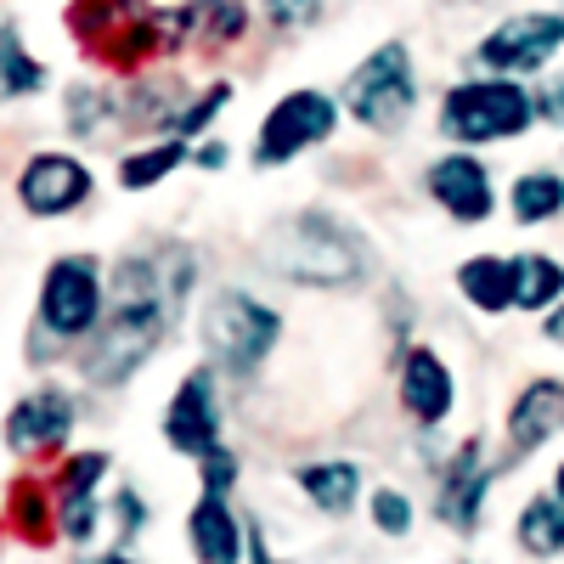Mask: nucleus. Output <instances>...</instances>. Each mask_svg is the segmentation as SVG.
<instances>
[{
    "instance_id": "1",
    "label": "nucleus",
    "mask_w": 564,
    "mask_h": 564,
    "mask_svg": "<svg viewBox=\"0 0 564 564\" xmlns=\"http://www.w3.org/2000/svg\"><path fill=\"white\" fill-rule=\"evenodd\" d=\"M164 334H170L164 271L148 260H119L113 265V311L102 316V339L85 361L90 384H124L164 345Z\"/></svg>"
},
{
    "instance_id": "2",
    "label": "nucleus",
    "mask_w": 564,
    "mask_h": 564,
    "mask_svg": "<svg viewBox=\"0 0 564 564\" xmlns=\"http://www.w3.org/2000/svg\"><path fill=\"white\" fill-rule=\"evenodd\" d=\"M254 260L271 276L300 282V289H361V282L372 276V249L350 226L327 220V215L276 220L254 243Z\"/></svg>"
},
{
    "instance_id": "3",
    "label": "nucleus",
    "mask_w": 564,
    "mask_h": 564,
    "mask_svg": "<svg viewBox=\"0 0 564 564\" xmlns=\"http://www.w3.org/2000/svg\"><path fill=\"white\" fill-rule=\"evenodd\" d=\"M531 119H536V97L520 90V74L513 79H468L441 108V130L452 141H508V135H525Z\"/></svg>"
},
{
    "instance_id": "4",
    "label": "nucleus",
    "mask_w": 564,
    "mask_h": 564,
    "mask_svg": "<svg viewBox=\"0 0 564 564\" xmlns=\"http://www.w3.org/2000/svg\"><path fill=\"white\" fill-rule=\"evenodd\" d=\"M198 334H204V350H209L220 367L254 372V367L271 356L276 334H282V316H276L271 305H260L254 294H243V289H226V294H215V300L204 305Z\"/></svg>"
},
{
    "instance_id": "5",
    "label": "nucleus",
    "mask_w": 564,
    "mask_h": 564,
    "mask_svg": "<svg viewBox=\"0 0 564 564\" xmlns=\"http://www.w3.org/2000/svg\"><path fill=\"white\" fill-rule=\"evenodd\" d=\"M345 108L367 124V130H401L406 113L417 108V85H412V57L406 45H379L367 63H356V74L345 79Z\"/></svg>"
},
{
    "instance_id": "6",
    "label": "nucleus",
    "mask_w": 564,
    "mask_h": 564,
    "mask_svg": "<svg viewBox=\"0 0 564 564\" xmlns=\"http://www.w3.org/2000/svg\"><path fill=\"white\" fill-rule=\"evenodd\" d=\"M102 322V271L90 254H68L45 271L40 289V327L57 339H85Z\"/></svg>"
},
{
    "instance_id": "7",
    "label": "nucleus",
    "mask_w": 564,
    "mask_h": 564,
    "mask_svg": "<svg viewBox=\"0 0 564 564\" xmlns=\"http://www.w3.org/2000/svg\"><path fill=\"white\" fill-rule=\"evenodd\" d=\"M339 124V102L322 97V90H294V97H282L265 124H260V141H254V159L260 164H289L300 153H311L316 141H327Z\"/></svg>"
},
{
    "instance_id": "8",
    "label": "nucleus",
    "mask_w": 564,
    "mask_h": 564,
    "mask_svg": "<svg viewBox=\"0 0 564 564\" xmlns=\"http://www.w3.org/2000/svg\"><path fill=\"white\" fill-rule=\"evenodd\" d=\"M558 45H564L558 12H520L480 40V63L497 68V74H536L542 63H553Z\"/></svg>"
},
{
    "instance_id": "9",
    "label": "nucleus",
    "mask_w": 564,
    "mask_h": 564,
    "mask_svg": "<svg viewBox=\"0 0 564 564\" xmlns=\"http://www.w3.org/2000/svg\"><path fill=\"white\" fill-rule=\"evenodd\" d=\"M18 198L29 215H68L90 198V170L68 153H40L18 175Z\"/></svg>"
},
{
    "instance_id": "10",
    "label": "nucleus",
    "mask_w": 564,
    "mask_h": 564,
    "mask_svg": "<svg viewBox=\"0 0 564 564\" xmlns=\"http://www.w3.org/2000/svg\"><path fill=\"white\" fill-rule=\"evenodd\" d=\"M164 441L186 457H204L209 446H220V412H215V379L198 367L186 372L170 412H164Z\"/></svg>"
},
{
    "instance_id": "11",
    "label": "nucleus",
    "mask_w": 564,
    "mask_h": 564,
    "mask_svg": "<svg viewBox=\"0 0 564 564\" xmlns=\"http://www.w3.org/2000/svg\"><path fill=\"white\" fill-rule=\"evenodd\" d=\"M430 193H435V204H441L452 220H463V226H480V220L491 215V204H497L486 164L468 159V153H452V159L430 164Z\"/></svg>"
},
{
    "instance_id": "12",
    "label": "nucleus",
    "mask_w": 564,
    "mask_h": 564,
    "mask_svg": "<svg viewBox=\"0 0 564 564\" xmlns=\"http://www.w3.org/2000/svg\"><path fill=\"white\" fill-rule=\"evenodd\" d=\"M480 508H486V463H480V441H463L446 480H441V502L435 513L457 531V536H475L480 531Z\"/></svg>"
},
{
    "instance_id": "13",
    "label": "nucleus",
    "mask_w": 564,
    "mask_h": 564,
    "mask_svg": "<svg viewBox=\"0 0 564 564\" xmlns=\"http://www.w3.org/2000/svg\"><path fill=\"white\" fill-rule=\"evenodd\" d=\"M564 430V384L558 379H536V384H525L520 390V401H513V412H508V441H513V452H536L542 441H553Z\"/></svg>"
},
{
    "instance_id": "14",
    "label": "nucleus",
    "mask_w": 564,
    "mask_h": 564,
    "mask_svg": "<svg viewBox=\"0 0 564 564\" xmlns=\"http://www.w3.org/2000/svg\"><path fill=\"white\" fill-rule=\"evenodd\" d=\"M74 430V406L63 395H29L7 417V446L12 452H57Z\"/></svg>"
},
{
    "instance_id": "15",
    "label": "nucleus",
    "mask_w": 564,
    "mask_h": 564,
    "mask_svg": "<svg viewBox=\"0 0 564 564\" xmlns=\"http://www.w3.org/2000/svg\"><path fill=\"white\" fill-rule=\"evenodd\" d=\"M108 475V457L102 452H85L68 463L63 475V491H57V525L68 542H90L97 531V480Z\"/></svg>"
},
{
    "instance_id": "16",
    "label": "nucleus",
    "mask_w": 564,
    "mask_h": 564,
    "mask_svg": "<svg viewBox=\"0 0 564 564\" xmlns=\"http://www.w3.org/2000/svg\"><path fill=\"white\" fill-rule=\"evenodd\" d=\"M401 406L417 423H441L452 412V372L435 350H406V361H401Z\"/></svg>"
},
{
    "instance_id": "17",
    "label": "nucleus",
    "mask_w": 564,
    "mask_h": 564,
    "mask_svg": "<svg viewBox=\"0 0 564 564\" xmlns=\"http://www.w3.org/2000/svg\"><path fill=\"white\" fill-rule=\"evenodd\" d=\"M186 531H193V553L209 558V564H231V558H243V525L231 520V508L226 497L204 491L198 508H193V520H186Z\"/></svg>"
},
{
    "instance_id": "18",
    "label": "nucleus",
    "mask_w": 564,
    "mask_h": 564,
    "mask_svg": "<svg viewBox=\"0 0 564 564\" xmlns=\"http://www.w3.org/2000/svg\"><path fill=\"white\" fill-rule=\"evenodd\" d=\"M457 289L468 305H480V311H508L513 305V260H497V254H475V260H463L457 265Z\"/></svg>"
},
{
    "instance_id": "19",
    "label": "nucleus",
    "mask_w": 564,
    "mask_h": 564,
    "mask_svg": "<svg viewBox=\"0 0 564 564\" xmlns=\"http://www.w3.org/2000/svg\"><path fill=\"white\" fill-rule=\"evenodd\" d=\"M300 491L322 508V513H350L356 508V491H361V475L356 463H305L300 468Z\"/></svg>"
},
{
    "instance_id": "20",
    "label": "nucleus",
    "mask_w": 564,
    "mask_h": 564,
    "mask_svg": "<svg viewBox=\"0 0 564 564\" xmlns=\"http://www.w3.org/2000/svg\"><path fill=\"white\" fill-rule=\"evenodd\" d=\"M564 294V265L547 254H520L513 260V305L520 311H547Z\"/></svg>"
},
{
    "instance_id": "21",
    "label": "nucleus",
    "mask_w": 564,
    "mask_h": 564,
    "mask_svg": "<svg viewBox=\"0 0 564 564\" xmlns=\"http://www.w3.org/2000/svg\"><path fill=\"white\" fill-rule=\"evenodd\" d=\"M520 547L536 558L564 553V491L558 497H531L520 513Z\"/></svg>"
},
{
    "instance_id": "22",
    "label": "nucleus",
    "mask_w": 564,
    "mask_h": 564,
    "mask_svg": "<svg viewBox=\"0 0 564 564\" xmlns=\"http://www.w3.org/2000/svg\"><path fill=\"white\" fill-rule=\"evenodd\" d=\"M513 220L520 226H542V220H553L558 209H564V181L558 175H547V170H536V175H520L513 181Z\"/></svg>"
},
{
    "instance_id": "23",
    "label": "nucleus",
    "mask_w": 564,
    "mask_h": 564,
    "mask_svg": "<svg viewBox=\"0 0 564 564\" xmlns=\"http://www.w3.org/2000/svg\"><path fill=\"white\" fill-rule=\"evenodd\" d=\"M181 159H186V141H181V135L159 141V148H141V153H130V159L119 164V186H124V193H148V186H159Z\"/></svg>"
},
{
    "instance_id": "24",
    "label": "nucleus",
    "mask_w": 564,
    "mask_h": 564,
    "mask_svg": "<svg viewBox=\"0 0 564 564\" xmlns=\"http://www.w3.org/2000/svg\"><path fill=\"white\" fill-rule=\"evenodd\" d=\"M249 29V12L238 0H193V45H231Z\"/></svg>"
},
{
    "instance_id": "25",
    "label": "nucleus",
    "mask_w": 564,
    "mask_h": 564,
    "mask_svg": "<svg viewBox=\"0 0 564 564\" xmlns=\"http://www.w3.org/2000/svg\"><path fill=\"white\" fill-rule=\"evenodd\" d=\"M45 85V68L34 57H23L18 45V29L0 23V97H29V90Z\"/></svg>"
},
{
    "instance_id": "26",
    "label": "nucleus",
    "mask_w": 564,
    "mask_h": 564,
    "mask_svg": "<svg viewBox=\"0 0 564 564\" xmlns=\"http://www.w3.org/2000/svg\"><path fill=\"white\" fill-rule=\"evenodd\" d=\"M68 119H74V130H79V135H90V141H108V130L119 124V108L102 97V90L79 85L74 97H68Z\"/></svg>"
},
{
    "instance_id": "27",
    "label": "nucleus",
    "mask_w": 564,
    "mask_h": 564,
    "mask_svg": "<svg viewBox=\"0 0 564 564\" xmlns=\"http://www.w3.org/2000/svg\"><path fill=\"white\" fill-rule=\"evenodd\" d=\"M226 102H231V85H209V97H198L186 113H175V119H170V130H175L181 141H186V135H198V130H204V124H209V119H215Z\"/></svg>"
},
{
    "instance_id": "28",
    "label": "nucleus",
    "mask_w": 564,
    "mask_h": 564,
    "mask_svg": "<svg viewBox=\"0 0 564 564\" xmlns=\"http://www.w3.org/2000/svg\"><path fill=\"white\" fill-rule=\"evenodd\" d=\"M372 525H379L384 536H406L412 531V502L401 491H372Z\"/></svg>"
},
{
    "instance_id": "29",
    "label": "nucleus",
    "mask_w": 564,
    "mask_h": 564,
    "mask_svg": "<svg viewBox=\"0 0 564 564\" xmlns=\"http://www.w3.org/2000/svg\"><path fill=\"white\" fill-rule=\"evenodd\" d=\"M265 18L282 29V34H294V29H311L322 18V0H265Z\"/></svg>"
},
{
    "instance_id": "30",
    "label": "nucleus",
    "mask_w": 564,
    "mask_h": 564,
    "mask_svg": "<svg viewBox=\"0 0 564 564\" xmlns=\"http://www.w3.org/2000/svg\"><path fill=\"white\" fill-rule=\"evenodd\" d=\"M198 463H204V491L226 497V491H231V480H238V457H231L226 446H209Z\"/></svg>"
},
{
    "instance_id": "31",
    "label": "nucleus",
    "mask_w": 564,
    "mask_h": 564,
    "mask_svg": "<svg viewBox=\"0 0 564 564\" xmlns=\"http://www.w3.org/2000/svg\"><path fill=\"white\" fill-rule=\"evenodd\" d=\"M113 508H119V542H130V536L141 531V502H135V491H119Z\"/></svg>"
},
{
    "instance_id": "32",
    "label": "nucleus",
    "mask_w": 564,
    "mask_h": 564,
    "mask_svg": "<svg viewBox=\"0 0 564 564\" xmlns=\"http://www.w3.org/2000/svg\"><path fill=\"white\" fill-rule=\"evenodd\" d=\"M536 113L547 119V124H564V85H547L542 97H536Z\"/></svg>"
},
{
    "instance_id": "33",
    "label": "nucleus",
    "mask_w": 564,
    "mask_h": 564,
    "mask_svg": "<svg viewBox=\"0 0 564 564\" xmlns=\"http://www.w3.org/2000/svg\"><path fill=\"white\" fill-rule=\"evenodd\" d=\"M547 339L564 345V305H553V316H547Z\"/></svg>"
},
{
    "instance_id": "34",
    "label": "nucleus",
    "mask_w": 564,
    "mask_h": 564,
    "mask_svg": "<svg viewBox=\"0 0 564 564\" xmlns=\"http://www.w3.org/2000/svg\"><path fill=\"white\" fill-rule=\"evenodd\" d=\"M198 164H209V170H220V164H226V148H198Z\"/></svg>"
},
{
    "instance_id": "35",
    "label": "nucleus",
    "mask_w": 564,
    "mask_h": 564,
    "mask_svg": "<svg viewBox=\"0 0 564 564\" xmlns=\"http://www.w3.org/2000/svg\"><path fill=\"white\" fill-rule=\"evenodd\" d=\"M558 491H564V468H558Z\"/></svg>"
}]
</instances>
